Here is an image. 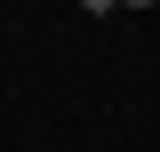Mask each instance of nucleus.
<instances>
[{
	"label": "nucleus",
	"instance_id": "nucleus-1",
	"mask_svg": "<svg viewBox=\"0 0 160 152\" xmlns=\"http://www.w3.org/2000/svg\"><path fill=\"white\" fill-rule=\"evenodd\" d=\"M80 8H88V16H112V8H120V0H80Z\"/></svg>",
	"mask_w": 160,
	"mask_h": 152
},
{
	"label": "nucleus",
	"instance_id": "nucleus-2",
	"mask_svg": "<svg viewBox=\"0 0 160 152\" xmlns=\"http://www.w3.org/2000/svg\"><path fill=\"white\" fill-rule=\"evenodd\" d=\"M120 8H160V0H120Z\"/></svg>",
	"mask_w": 160,
	"mask_h": 152
}]
</instances>
